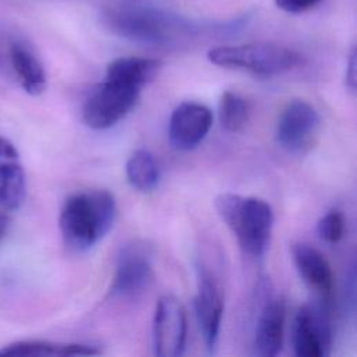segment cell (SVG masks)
Wrapping results in <instances>:
<instances>
[{
  "instance_id": "1",
  "label": "cell",
  "mask_w": 357,
  "mask_h": 357,
  "mask_svg": "<svg viewBox=\"0 0 357 357\" xmlns=\"http://www.w3.org/2000/svg\"><path fill=\"white\" fill-rule=\"evenodd\" d=\"M106 28L116 36L149 47H176L213 32H234L244 18L226 24H202L159 0H120L103 11Z\"/></svg>"
},
{
  "instance_id": "2",
  "label": "cell",
  "mask_w": 357,
  "mask_h": 357,
  "mask_svg": "<svg viewBox=\"0 0 357 357\" xmlns=\"http://www.w3.org/2000/svg\"><path fill=\"white\" fill-rule=\"evenodd\" d=\"M116 219V199L107 190H91L68 197L61 208L59 226L64 243L86 251L100 241Z\"/></svg>"
},
{
  "instance_id": "3",
  "label": "cell",
  "mask_w": 357,
  "mask_h": 357,
  "mask_svg": "<svg viewBox=\"0 0 357 357\" xmlns=\"http://www.w3.org/2000/svg\"><path fill=\"white\" fill-rule=\"evenodd\" d=\"M215 208L245 254L259 258L266 252L275 218L265 199L223 192L215 198Z\"/></svg>"
},
{
  "instance_id": "4",
  "label": "cell",
  "mask_w": 357,
  "mask_h": 357,
  "mask_svg": "<svg viewBox=\"0 0 357 357\" xmlns=\"http://www.w3.org/2000/svg\"><path fill=\"white\" fill-rule=\"evenodd\" d=\"M208 60L223 68L264 78L283 75L303 63L298 52L271 42L216 46L208 52Z\"/></svg>"
},
{
  "instance_id": "5",
  "label": "cell",
  "mask_w": 357,
  "mask_h": 357,
  "mask_svg": "<svg viewBox=\"0 0 357 357\" xmlns=\"http://www.w3.org/2000/svg\"><path fill=\"white\" fill-rule=\"evenodd\" d=\"M139 93L138 86L105 78L85 99L82 119L93 130L110 128L130 113Z\"/></svg>"
},
{
  "instance_id": "6",
  "label": "cell",
  "mask_w": 357,
  "mask_h": 357,
  "mask_svg": "<svg viewBox=\"0 0 357 357\" xmlns=\"http://www.w3.org/2000/svg\"><path fill=\"white\" fill-rule=\"evenodd\" d=\"M187 340V317L183 303L172 296H162L155 307L152 322L153 353L159 357H178Z\"/></svg>"
},
{
  "instance_id": "7",
  "label": "cell",
  "mask_w": 357,
  "mask_h": 357,
  "mask_svg": "<svg viewBox=\"0 0 357 357\" xmlns=\"http://www.w3.org/2000/svg\"><path fill=\"white\" fill-rule=\"evenodd\" d=\"M0 57L7 61L20 86L29 95L38 96L46 89L47 78L43 63L32 45L21 36L6 33L0 39Z\"/></svg>"
},
{
  "instance_id": "8",
  "label": "cell",
  "mask_w": 357,
  "mask_h": 357,
  "mask_svg": "<svg viewBox=\"0 0 357 357\" xmlns=\"http://www.w3.org/2000/svg\"><path fill=\"white\" fill-rule=\"evenodd\" d=\"M321 117L305 100L294 99L282 110L276 124V141L289 152H303L315 139Z\"/></svg>"
},
{
  "instance_id": "9",
  "label": "cell",
  "mask_w": 357,
  "mask_h": 357,
  "mask_svg": "<svg viewBox=\"0 0 357 357\" xmlns=\"http://www.w3.org/2000/svg\"><path fill=\"white\" fill-rule=\"evenodd\" d=\"M223 293L213 275L205 268H198L197 293L194 297V310L201 336L208 353H215L219 342L222 317H223Z\"/></svg>"
},
{
  "instance_id": "10",
  "label": "cell",
  "mask_w": 357,
  "mask_h": 357,
  "mask_svg": "<svg viewBox=\"0 0 357 357\" xmlns=\"http://www.w3.org/2000/svg\"><path fill=\"white\" fill-rule=\"evenodd\" d=\"M331 325L324 308L303 305L294 315L291 344L297 357H322L331 347Z\"/></svg>"
},
{
  "instance_id": "11",
  "label": "cell",
  "mask_w": 357,
  "mask_h": 357,
  "mask_svg": "<svg viewBox=\"0 0 357 357\" xmlns=\"http://www.w3.org/2000/svg\"><path fill=\"white\" fill-rule=\"evenodd\" d=\"M153 269L151 252L144 244H130L121 248L117 258L110 293L119 297H135L152 282Z\"/></svg>"
},
{
  "instance_id": "12",
  "label": "cell",
  "mask_w": 357,
  "mask_h": 357,
  "mask_svg": "<svg viewBox=\"0 0 357 357\" xmlns=\"http://www.w3.org/2000/svg\"><path fill=\"white\" fill-rule=\"evenodd\" d=\"M212 112L202 103L183 102L169 120V142L177 151L194 149L212 126Z\"/></svg>"
},
{
  "instance_id": "13",
  "label": "cell",
  "mask_w": 357,
  "mask_h": 357,
  "mask_svg": "<svg viewBox=\"0 0 357 357\" xmlns=\"http://www.w3.org/2000/svg\"><path fill=\"white\" fill-rule=\"evenodd\" d=\"M26 177L15 145L0 135V209L15 211L25 199Z\"/></svg>"
},
{
  "instance_id": "14",
  "label": "cell",
  "mask_w": 357,
  "mask_h": 357,
  "mask_svg": "<svg viewBox=\"0 0 357 357\" xmlns=\"http://www.w3.org/2000/svg\"><path fill=\"white\" fill-rule=\"evenodd\" d=\"M291 254L301 279L319 294L322 303L329 304L333 294V272L325 255L308 243L294 244Z\"/></svg>"
},
{
  "instance_id": "15",
  "label": "cell",
  "mask_w": 357,
  "mask_h": 357,
  "mask_svg": "<svg viewBox=\"0 0 357 357\" xmlns=\"http://www.w3.org/2000/svg\"><path fill=\"white\" fill-rule=\"evenodd\" d=\"M286 303L282 297H269L261 308L254 333L255 353L262 357L279 354L283 346Z\"/></svg>"
},
{
  "instance_id": "16",
  "label": "cell",
  "mask_w": 357,
  "mask_h": 357,
  "mask_svg": "<svg viewBox=\"0 0 357 357\" xmlns=\"http://www.w3.org/2000/svg\"><path fill=\"white\" fill-rule=\"evenodd\" d=\"M162 63L156 59L134 56L119 57L107 64L105 78L126 82L142 89V86L156 78Z\"/></svg>"
},
{
  "instance_id": "17",
  "label": "cell",
  "mask_w": 357,
  "mask_h": 357,
  "mask_svg": "<svg viewBox=\"0 0 357 357\" xmlns=\"http://www.w3.org/2000/svg\"><path fill=\"white\" fill-rule=\"evenodd\" d=\"M99 353L100 350L92 344L49 340H20L0 349V356H88Z\"/></svg>"
},
{
  "instance_id": "18",
  "label": "cell",
  "mask_w": 357,
  "mask_h": 357,
  "mask_svg": "<svg viewBox=\"0 0 357 357\" xmlns=\"http://www.w3.org/2000/svg\"><path fill=\"white\" fill-rule=\"evenodd\" d=\"M126 176L132 188L152 191L160 178L158 159L146 149L135 151L126 163Z\"/></svg>"
},
{
  "instance_id": "19",
  "label": "cell",
  "mask_w": 357,
  "mask_h": 357,
  "mask_svg": "<svg viewBox=\"0 0 357 357\" xmlns=\"http://www.w3.org/2000/svg\"><path fill=\"white\" fill-rule=\"evenodd\" d=\"M250 117L248 102L236 92L226 91L219 100V120L222 127L230 132L244 128Z\"/></svg>"
},
{
  "instance_id": "20",
  "label": "cell",
  "mask_w": 357,
  "mask_h": 357,
  "mask_svg": "<svg viewBox=\"0 0 357 357\" xmlns=\"http://www.w3.org/2000/svg\"><path fill=\"white\" fill-rule=\"evenodd\" d=\"M317 230L319 237L329 243V244H335L337 241L342 240L343 234H344V216L340 211L337 209H332L329 212H326L317 225Z\"/></svg>"
},
{
  "instance_id": "21",
  "label": "cell",
  "mask_w": 357,
  "mask_h": 357,
  "mask_svg": "<svg viewBox=\"0 0 357 357\" xmlns=\"http://www.w3.org/2000/svg\"><path fill=\"white\" fill-rule=\"evenodd\" d=\"M322 0H275L276 6L280 10L286 11V13H291V14H300V13L312 10Z\"/></svg>"
},
{
  "instance_id": "22",
  "label": "cell",
  "mask_w": 357,
  "mask_h": 357,
  "mask_svg": "<svg viewBox=\"0 0 357 357\" xmlns=\"http://www.w3.org/2000/svg\"><path fill=\"white\" fill-rule=\"evenodd\" d=\"M356 49L353 47L350 54H349V61H347V67H346V85L349 86L350 91H356Z\"/></svg>"
},
{
  "instance_id": "23",
  "label": "cell",
  "mask_w": 357,
  "mask_h": 357,
  "mask_svg": "<svg viewBox=\"0 0 357 357\" xmlns=\"http://www.w3.org/2000/svg\"><path fill=\"white\" fill-rule=\"evenodd\" d=\"M10 229V216L6 211L0 209V243L4 240Z\"/></svg>"
}]
</instances>
